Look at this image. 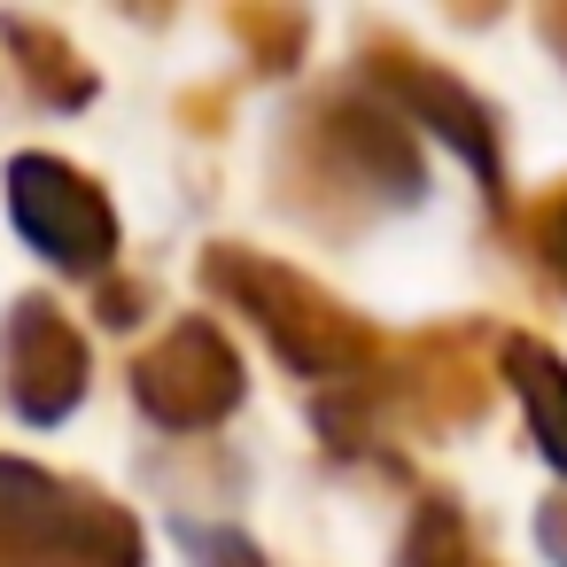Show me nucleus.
<instances>
[{
	"label": "nucleus",
	"instance_id": "obj_1",
	"mask_svg": "<svg viewBox=\"0 0 567 567\" xmlns=\"http://www.w3.org/2000/svg\"><path fill=\"white\" fill-rule=\"evenodd\" d=\"M0 567H141V528L94 482L0 451Z\"/></svg>",
	"mask_w": 567,
	"mask_h": 567
},
{
	"label": "nucleus",
	"instance_id": "obj_3",
	"mask_svg": "<svg viewBox=\"0 0 567 567\" xmlns=\"http://www.w3.org/2000/svg\"><path fill=\"white\" fill-rule=\"evenodd\" d=\"M0 396H9L17 420L32 427H55L79 412L86 396V334L63 319V303L48 296H24L0 327Z\"/></svg>",
	"mask_w": 567,
	"mask_h": 567
},
{
	"label": "nucleus",
	"instance_id": "obj_5",
	"mask_svg": "<svg viewBox=\"0 0 567 567\" xmlns=\"http://www.w3.org/2000/svg\"><path fill=\"white\" fill-rule=\"evenodd\" d=\"M0 48L17 55V79L32 86V102H48V110H86V102H94V71L79 63V48H71L55 24L0 17Z\"/></svg>",
	"mask_w": 567,
	"mask_h": 567
},
{
	"label": "nucleus",
	"instance_id": "obj_6",
	"mask_svg": "<svg viewBox=\"0 0 567 567\" xmlns=\"http://www.w3.org/2000/svg\"><path fill=\"white\" fill-rule=\"evenodd\" d=\"M187 544L203 551V567H257V551L241 536H218V528H187Z\"/></svg>",
	"mask_w": 567,
	"mask_h": 567
},
{
	"label": "nucleus",
	"instance_id": "obj_4",
	"mask_svg": "<svg viewBox=\"0 0 567 567\" xmlns=\"http://www.w3.org/2000/svg\"><path fill=\"white\" fill-rule=\"evenodd\" d=\"M234 389H241V373H234V358H226V342H218L210 327H179V334H164V342L133 365V396H141L164 427H203V420H218V412L234 404Z\"/></svg>",
	"mask_w": 567,
	"mask_h": 567
},
{
	"label": "nucleus",
	"instance_id": "obj_2",
	"mask_svg": "<svg viewBox=\"0 0 567 567\" xmlns=\"http://www.w3.org/2000/svg\"><path fill=\"white\" fill-rule=\"evenodd\" d=\"M0 187H9V226L55 272H102L117 257V210L79 164H63L48 148H24V156H9V179Z\"/></svg>",
	"mask_w": 567,
	"mask_h": 567
}]
</instances>
